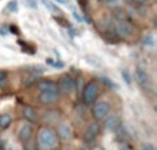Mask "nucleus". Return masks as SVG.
Here are the masks:
<instances>
[{"instance_id": "9d476101", "label": "nucleus", "mask_w": 157, "mask_h": 150, "mask_svg": "<svg viewBox=\"0 0 157 150\" xmlns=\"http://www.w3.org/2000/svg\"><path fill=\"white\" fill-rule=\"evenodd\" d=\"M99 129H101V127H99L98 123L90 124V126L87 127L86 132H84V141H86V142H91V141H94L95 138H97V135L99 134Z\"/></svg>"}, {"instance_id": "f257e3e1", "label": "nucleus", "mask_w": 157, "mask_h": 150, "mask_svg": "<svg viewBox=\"0 0 157 150\" xmlns=\"http://www.w3.org/2000/svg\"><path fill=\"white\" fill-rule=\"evenodd\" d=\"M58 146L57 132L50 127H41L37 132L36 148L37 150H54Z\"/></svg>"}, {"instance_id": "4468645a", "label": "nucleus", "mask_w": 157, "mask_h": 150, "mask_svg": "<svg viewBox=\"0 0 157 150\" xmlns=\"http://www.w3.org/2000/svg\"><path fill=\"white\" fill-rule=\"evenodd\" d=\"M13 124V118L10 114H2L0 116V129H7Z\"/></svg>"}, {"instance_id": "6e6552de", "label": "nucleus", "mask_w": 157, "mask_h": 150, "mask_svg": "<svg viewBox=\"0 0 157 150\" xmlns=\"http://www.w3.org/2000/svg\"><path fill=\"white\" fill-rule=\"evenodd\" d=\"M32 135H33V128H32V126H30L29 123L22 124L21 128H19V131H18V138H19V141H22V142L26 143V142H29V141H30Z\"/></svg>"}, {"instance_id": "aec40b11", "label": "nucleus", "mask_w": 157, "mask_h": 150, "mask_svg": "<svg viewBox=\"0 0 157 150\" xmlns=\"http://www.w3.org/2000/svg\"><path fill=\"white\" fill-rule=\"evenodd\" d=\"M6 10L7 11H15L17 10V0H13V2L8 3L7 7H6Z\"/></svg>"}, {"instance_id": "dca6fc26", "label": "nucleus", "mask_w": 157, "mask_h": 150, "mask_svg": "<svg viewBox=\"0 0 157 150\" xmlns=\"http://www.w3.org/2000/svg\"><path fill=\"white\" fill-rule=\"evenodd\" d=\"M144 46L147 47V48H153V47H155V36H153V35L145 36V39H144Z\"/></svg>"}, {"instance_id": "ddd939ff", "label": "nucleus", "mask_w": 157, "mask_h": 150, "mask_svg": "<svg viewBox=\"0 0 157 150\" xmlns=\"http://www.w3.org/2000/svg\"><path fill=\"white\" fill-rule=\"evenodd\" d=\"M22 114H24L25 120H28L29 123H35L37 120V112L32 106H25L24 110H22Z\"/></svg>"}, {"instance_id": "f8f14e48", "label": "nucleus", "mask_w": 157, "mask_h": 150, "mask_svg": "<svg viewBox=\"0 0 157 150\" xmlns=\"http://www.w3.org/2000/svg\"><path fill=\"white\" fill-rule=\"evenodd\" d=\"M105 120H106L105 121V127L108 129H112V131H114L116 128H119V127L121 126V120H120V117H119V116H116V114L110 116V117L108 116Z\"/></svg>"}, {"instance_id": "5701e85b", "label": "nucleus", "mask_w": 157, "mask_h": 150, "mask_svg": "<svg viewBox=\"0 0 157 150\" xmlns=\"http://www.w3.org/2000/svg\"><path fill=\"white\" fill-rule=\"evenodd\" d=\"M6 77H7V73L3 70H0V84H3V83L6 81Z\"/></svg>"}, {"instance_id": "c85d7f7f", "label": "nucleus", "mask_w": 157, "mask_h": 150, "mask_svg": "<svg viewBox=\"0 0 157 150\" xmlns=\"http://www.w3.org/2000/svg\"><path fill=\"white\" fill-rule=\"evenodd\" d=\"M7 150H15V149H14V148H8Z\"/></svg>"}, {"instance_id": "a211bd4d", "label": "nucleus", "mask_w": 157, "mask_h": 150, "mask_svg": "<svg viewBox=\"0 0 157 150\" xmlns=\"http://www.w3.org/2000/svg\"><path fill=\"white\" fill-rule=\"evenodd\" d=\"M114 17H116L119 21H127V17H125V11H123V10H117L116 13H114Z\"/></svg>"}, {"instance_id": "2eb2a0df", "label": "nucleus", "mask_w": 157, "mask_h": 150, "mask_svg": "<svg viewBox=\"0 0 157 150\" xmlns=\"http://www.w3.org/2000/svg\"><path fill=\"white\" fill-rule=\"evenodd\" d=\"M41 3H43L44 4V7L46 8H48L50 11H51V13H58V14H62L59 11V8H58V6H55L54 3L51 2V0H41Z\"/></svg>"}, {"instance_id": "423d86ee", "label": "nucleus", "mask_w": 157, "mask_h": 150, "mask_svg": "<svg viewBox=\"0 0 157 150\" xmlns=\"http://www.w3.org/2000/svg\"><path fill=\"white\" fill-rule=\"evenodd\" d=\"M135 79L138 81V84L141 85L142 88H149L152 81H150V76L144 68H138L135 72Z\"/></svg>"}, {"instance_id": "1a4fd4ad", "label": "nucleus", "mask_w": 157, "mask_h": 150, "mask_svg": "<svg viewBox=\"0 0 157 150\" xmlns=\"http://www.w3.org/2000/svg\"><path fill=\"white\" fill-rule=\"evenodd\" d=\"M37 88L40 92H58L57 83L51 81V80H41V81H39Z\"/></svg>"}, {"instance_id": "bb28decb", "label": "nucleus", "mask_w": 157, "mask_h": 150, "mask_svg": "<svg viewBox=\"0 0 157 150\" xmlns=\"http://www.w3.org/2000/svg\"><path fill=\"white\" fill-rule=\"evenodd\" d=\"M132 2H136L138 4H146V3H149L150 0H132Z\"/></svg>"}, {"instance_id": "412c9836", "label": "nucleus", "mask_w": 157, "mask_h": 150, "mask_svg": "<svg viewBox=\"0 0 157 150\" xmlns=\"http://www.w3.org/2000/svg\"><path fill=\"white\" fill-rule=\"evenodd\" d=\"M55 21L57 22H61V24H62V26H65V28H71V24H69L68 21H66V19H63V18H58V17H55Z\"/></svg>"}, {"instance_id": "9b49d317", "label": "nucleus", "mask_w": 157, "mask_h": 150, "mask_svg": "<svg viewBox=\"0 0 157 150\" xmlns=\"http://www.w3.org/2000/svg\"><path fill=\"white\" fill-rule=\"evenodd\" d=\"M57 132V137L58 138H61V139H69V138L72 137V127L69 126L68 123H62V124H59L58 126V131H55Z\"/></svg>"}, {"instance_id": "6ab92c4d", "label": "nucleus", "mask_w": 157, "mask_h": 150, "mask_svg": "<svg viewBox=\"0 0 157 150\" xmlns=\"http://www.w3.org/2000/svg\"><path fill=\"white\" fill-rule=\"evenodd\" d=\"M103 3L108 7H114V8H117L120 6V0H103Z\"/></svg>"}, {"instance_id": "0eeeda50", "label": "nucleus", "mask_w": 157, "mask_h": 150, "mask_svg": "<svg viewBox=\"0 0 157 150\" xmlns=\"http://www.w3.org/2000/svg\"><path fill=\"white\" fill-rule=\"evenodd\" d=\"M39 101L43 105H54L59 101V92H40Z\"/></svg>"}, {"instance_id": "20e7f679", "label": "nucleus", "mask_w": 157, "mask_h": 150, "mask_svg": "<svg viewBox=\"0 0 157 150\" xmlns=\"http://www.w3.org/2000/svg\"><path fill=\"white\" fill-rule=\"evenodd\" d=\"M57 85H58V92H62V94H71L76 88L75 80L69 74H65V76L61 77L59 83H57Z\"/></svg>"}, {"instance_id": "39448f33", "label": "nucleus", "mask_w": 157, "mask_h": 150, "mask_svg": "<svg viewBox=\"0 0 157 150\" xmlns=\"http://www.w3.org/2000/svg\"><path fill=\"white\" fill-rule=\"evenodd\" d=\"M114 32L120 37H130L134 33V26L130 21H119L114 26Z\"/></svg>"}, {"instance_id": "a878e982", "label": "nucleus", "mask_w": 157, "mask_h": 150, "mask_svg": "<svg viewBox=\"0 0 157 150\" xmlns=\"http://www.w3.org/2000/svg\"><path fill=\"white\" fill-rule=\"evenodd\" d=\"M73 17L76 18V21H77V22H80V21H81V17L78 15V13H77L76 10H75V8H73Z\"/></svg>"}, {"instance_id": "f3484780", "label": "nucleus", "mask_w": 157, "mask_h": 150, "mask_svg": "<svg viewBox=\"0 0 157 150\" xmlns=\"http://www.w3.org/2000/svg\"><path fill=\"white\" fill-rule=\"evenodd\" d=\"M121 77H123V80L125 81V84H128V85L132 84V79H131V74H130V72H128L127 69H123V70H121Z\"/></svg>"}, {"instance_id": "393cba45", "label": "nucleus", "mask_w": 157, "mask_h": 150, "mask_svg": "<svg viewBox=\"0 0 157 150\" xmlns=\"http://www.w3.org/2000/svg\"><path fill=\"white\" fill-rule=\"evenodd\" d=\"M48 63L55 66V68H63V62H52V61H48Z\"/></svg>"}, {"instance_id": "c756f323", "label": "nucleus", "mask_w": 157, "mask_h": 150, "mask_svg": "<svg viewBox=\"0 0 157 150\" xmlns=\"http://www.w3.org/2000/svg\"><path fill=\"white\" fill-rule=\"evenodd\" d=\"M125 2H127V3H130V2H132V0H125Z\"/></svg>"}, {"instance_id": "f03ea898", "label": "nucleus", "mask_w": 157, "mask_h": 150, "mask_svg": "<svg viewBox=\"0 0 157 150\" xmlns=\"http://www.w3.org/2000/svg\"><path fill=\"white\" fill-rule=\"evenodd\" d=\"M98 95H99V87H98V84L95 81H90L84 87L81 98H83V102L86 105H92L97 101Z\"/></svg>"}, {"instance_id": "cd10ccee", "label": "nucleus", "mask_w": 157, "mask_h": 150, "mask_svg": "<svg viewBox=\"0 0 157 150\" xmlns=\"http://www.w3.org/2000/svg\"><path fill=\"white\" fill-rule=\"evenodd\" d=\"M54 2H58V3H59V4H65V6H69L68 0H54Z\"/></svg>"}, {"instance_id": "7ed1b4c3", "label": "nucleus", "mask_w": 157, "mask_h": 150, "mask_svg": "<svg viewBox=\"0 0 157 150\" xmlns=\"http://www.w3.org/2000/svg\"><path fill=\"white\" fill-rule=\"evenodd\" d=\"M110 113V105L106 101H98L92 103V116L97 121L105 120Z\"/></svg>"}, {"instance_id": "b1692460", "label": "nucleus", "mask_w": 157, "mask_h": 150, "mask_svg": "<svg viewBox=\"0 0 157 150\" xmlns=\"http://www.w3.org/2000/svg\"><path fill=\"white\" fill-rule=\"evenodd\" d=\"M142 150H156V149H155V146H153L152 143H147V145L145 143V145L142 146Z\"/></svg>"}, {"instance_id": "4be33fe9", "label": "nucleus", "mask_w": 157, "mask_h": 150, "mask_svg": "<svg viewBox=\"0 0 157 150\" xmlns=\"http://www.w3.org/2000/svg\"><path fill=\"white\" fill-rule=\"evenodd\" d=\"M25 4H26L28 7H30V8H36V7H37L36 0H25Z\"/></svg>"}]
</instances>
